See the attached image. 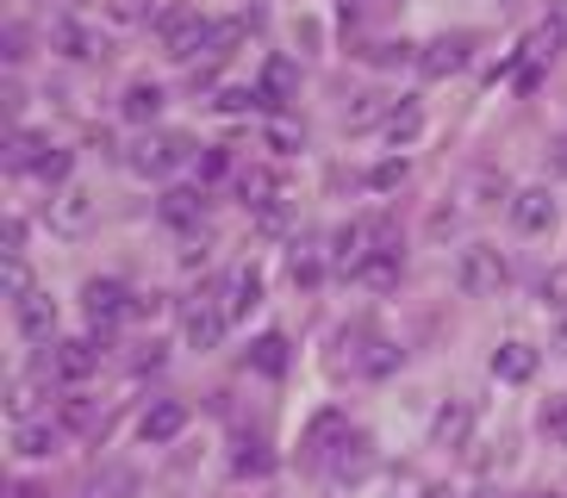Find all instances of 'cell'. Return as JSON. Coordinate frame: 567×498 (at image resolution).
<instances>
[{
    "label": "cell",
    "mask_w": 567,
    "mask_h": 498,
    "mask_svg": "<svg viewBox=\"0 0 567 498\" xmlns=\"http://www.w3.org/2000/svg\"><path fill=\"white\" fill-rule=\"evenodd\" d=\"M555 349L567 355V312H561V331H555Z\"/></svg>",
    "instance_id": "7dc6e473"
},
{
    "label": "cell",
    "mask_w": 567,
    "mask_h": 498,
    "mask_svg": "<svg viewBox=\"0 0 567 498\" xmlns=\"http://www.w3.org/2000/svg\"><path fill=\"white\" fill-rule=\"evenodd\" d=\"M293 87H300V63L293 56H268V69H262V106H287L293 100Z\"/></svg>",
    "instance_id": "7c38bea8"
},
{
    "label": "cell",
    "mask_w": 567,
    "mask_h": 498,
    "mask_svg": "<svg viewBox=\"0 0 567 498\" xmlns=\"http://www.w3.org/2000/svg\"><path fill=\"white\" fill-rule=\"evenodd\" d=\"M268 144H275V149H300V125L275 118V125H268Z\"/></svg>",
    "instance_id": "60d3db41"
},
{
    "label": "cell",
    "mask_w": 567,
    "mask_h": 498,
    "mask_svg": "<svg viewBox=\"0 0 567 498\" xmlns=\"http://www.w3.org/2000/svg\"><path fill=\"white\" fill-rule=\"evenodd\" d=\"M543 436H549L555 448H567V398H555V405H543Z\"/></svg>",
    "instance_id": "1f68e13d"
},
{
    "label": "cell",
    "mask_w": 567,
    "mask_h": 498,
    "mask_svg": "<svg viewBox=\"0 0 567 498\" xmlns=\"http://www.w3.org/2000/svg\"><path fill=\"white\" fill-rule=\"evenodd\" d=\"M530 374H536V349L530 343H499V349H493V381L524 386Z\"/></svg>",
    "instance_id": "5bb4252c"
},
{
    "label": "cell",
    "mask_w": 567,
    "mask_h": 498,
    "mask_svg": "<svg viewBox=\"0 0 567 498\" xmlns=\"http://www.w3.org/2000/svg\"><path fill=\"white\" fill-rule=\"evenodd\" d=\"M38 175H44V181H69V149H44V163H38Z\"/></svg>",
    "instance_id": "74e56055"
},
{
    "label": "cell",
    "mask_w": 567,
    "mask_h": 498,
    "mask_svg": "<svg viewBox=\"0 0 567 498\" xmlns=\"http://www.w3.org/2000/svg\"><path fill=\"white\" fill-rule=\"evenodd\" d=\"M318 274H324V262H318L312 249H293V281H300V287H318Z\"/></svg>",
    "instance_id": "836d02e7"
},
{
    "label": "cell",
    "mask_w": 567,
    "mask_h": 498,
    "mask_svg": "<svg viewBox=\"0 0 567 498\" xmlns=\"http://www.w3.org/2000/svg\"><path fill=\"white\" fill-rule=\"evenodd\" d=\"M536 293H543V305H549V312H567V268L555 262L549 274H543V287H536Z\"/></svg>",
    "instance_id": "f546056e"
},
{
    "label": "cell",
    "mask_w": 567,
    "mask_h": 498,
    "mask_svg": "<svg viewBox=\"0 0 567 498\" xmlns=\"http://www.w3.org/2000/svg\"><path fill=\"white\" fill-rule=\"evenodd\" d=\"M431 436H436V443H443V448H462V443H467V405H462V398H450V405L436 412Z\"/></svg>",
    "instance_id": "d4e9b609"
},
{
    "label": "cell",
    "mask_w": 567,
    "mask_h": 498,
    "mask_svg": "<svg viewBox=\"0 0 567 498\" xmlns=\"http://www.w3.org/2000/svg\"><path fill=\"white\" fill-rule=\"evenodd\" d=\"M7 293L25 299L32 293V274H25V256H7Z\"/></svg>",
    "instance_id": "d590c367"
},
{
    "label": "cell",
    "mask_w": 567,
    "mask_h": 498,
    "mask_svg": "<svg viewBox=\"0 0 567 498\" xmlns=\"http://www.w3.org/2000/svg\"><path fill=\"white\" fill-rule=\"evenodd\" d=\"M187 430V405L182 398H156L151 412L137 417V436H144V443L151 448H163V443H175V436Z\"/></svg>",
    "instance_id": "52a82bcc"
},
{
    "label": "cell",
    "mask_w": 567,
    "mask_h": 498,
    "mask_svg": "<svg viewBox=\"0 0 567 498\" xmlns=\"http://www.w3.org/2000/svg\"><path fill=\"white\" fill-rule=\"evenodd\" d=\"M467 50H474V38H467V32L431 38V44L417 50V75H424V82H443V75H455V69L467 63Z\"/></svg>",
    "instance_id": "5b68a950"
},
{
    "label": "cell",
    "mask_w": 567,
    "mask_h": 498,
    "mask_svg": "<svg viewBox=\"0 0 567 498\" xmlns=\"http://www.w3.org/2000/svg\"><path fill=\"white\" fill-rule=\"evenodd\" d=\"M206 38H213V25H206L200 7H187V0H175V7L156 13V44H163L175 63H187L194 50H206Z\"/></svg>",
    "instance_id": "6da1fadb"
},
{
    "label": "cell",
    "mask_w": 567,
    "mask_h": 498,
    "mask_svg": "<svg viewBox=\"0 0 567 498\" xmlns=\"http://www.w3.org/2000/svg\"><path fill=\"white\" fill-rule=\"evenodd\" d=\"M156 212H163V225L187 231V225H200V218H206V194H200V187H168V194L156 199Z\"/></svg>",
    "instance_id": "8fae6325"
},
{
    "label": "cell",
    "mask_w": 567,
    "mask_h": 498,
    "mask_svg": "<svg viewBox=\"0 0 567 498\" xmlns=\"http://www.w3.org/2000/svg\"><path fill=\"white\" fill-rule=\"evenodd\" d=\"M400 181H405V156H393V163H381L374 175H368V187H381V194L386 187H400Z\"/></svg>",
    "instance_id": "ab89813d"
},
{
    "label": "cell",
    "mask_w": 567,
    "mask_h": 498,
    "mask_svg": "<svg viewBox=\"0 0 567 498\" xmlns=\"http://www.w3.org/2000/svg\"><path fill=\"white\" fill-rule=\"evenodd\" d=\"M474 498H505V492H499V486H481V492H474Z\"/></svg>",
    "instance_id": "681fc988"
},
{
    "label": "cell",
    "mask_w": 567,
    "mask_h": 498,
    "mask_svg": "<svg viewBox=\"0 0 567 498\" xmlns=\"http://www.w3.org/2000/svg\"><path fill=\"white\" fill-rule=\"evenodd\" d=\"M331 474L337 480H368L374 474V443L368 436H337V455H331Z\"/></svg>",
    "instance_id": "30bf717a"
},
{
    "label": "cell",
    "mask_w": 567,
    "mask_h": 498,
    "mask_svg": "<svg viewBox=\"0 0 567 498\" xmlns=\"http://www.w3.org/2000/svg\"><path fill=\"white\" fill-rule=\"evenodd\" d=\"M200 175H206V181H218V175H231V156H225V149H206Z\"/></svg>",
    "instance_id": "b9f144b4"
},
{
    "label": "cell",
    "mask_w": 567,
    "mask_h": 498,
    "mask_svg": "<svg viewBox=\"0 0 567 498\" xmlns=\"http://www.w3.org/2000/svg\"><path fill=\"white\" fill-rule=\"evenodd\" d=\"M237 194H244V206H256V212H262V206H275V199H287L281 181H275L268 168H237Z\"/></svg>",
    "instance_id": "44dd1931"
},
{
    "label": "cell",
    "mask_w": 567,
    "mask_h": 498,
    "mask_svg": "<svg viewBox=\"0 0 567 498\" xmlns=\"http://www.w3.org/2000/svg\"><path fill=\"white\" fill-rule=\"evenodd\" d=\"M7 412H13V424H32V412H38V381H13V393H7Z\"/></svg>",
    "instance_id": "f1b7e54d"
},
{
    "label": "cell",
    "mask_w": 567,
    "mask_h": 498,
    "mask_svg": "<svg viewBox=\"0 0 567 498\" xmlns=\"http://www.w3.org/2000/svg\"><path fill=\"white\" fill-rule=\"evenodd\" d=\"M19 331L32 336V343H51V331H56L51 293H25V299H19Z\"/></svg>",
    "instance_id": "9a60e30c"
},
{
    "label": "cell",
    "mask_w": 567,
    "mask_h": 498,
    "mask_svg": "<svg viewBox=\"0 0 567 498\" xmlns=\"http://www.w3.org/2000/svg\"><path fill=\"white\" fill-rule=\"evenodd\" d=\"M51 38L63 44V56H75V63H94V56H106V38H101V32H87V25H69V19L56 25Z\"/></svg>",
    "instance_id": "d6986e66"
},
{
    "label": "cell",
    "mask_w": 567,
    "mask_h": 498,
    "mask_svg": "<svg viewBox=\"0 0 567 498\" xmlns=\"http://www.w3.org/2000/svg\"><path fill=\"white\" fill-rule=\"evenodd\" d=\"M386 113H393V106H386V94H362L350 106V132H368V125H386Z\"/></svg>",
    "instance_id": "4316f807"
},
{
    "label": "cell",
    "mask_w": 567,
    "mask_h": 498,
    "mask_svg": "<svg viewBox=\"0 0 567 498\" xmlns=\"http://www.w3.org/2000/svg\"><path fill=\"white\" fill-rule=\"evenodd\" d=\"M256 32V19H225V25H213V38H206V63H225V56H237V44Z\"/></svg>",
    "instance_id": "603a6c76"
},
{
    "label": "cell",
    "mask_w": 567,
    "mask_h": 498,
    "mask_svg": "<svg viewBox=\"0 0 567 498\" xmlns=\"http://www.w3.org/2000/svg\"><path fill=\"white\" fill-rule=\"evenodd\" d=\"M417 132H424V113H417L412 100H400V106L386 113V137H393V144H412Z\"/></svg>",
    "instance_id": "484cf974"
},
{
    "label": "cell",
    "mask_w": 567,
    "mask_h": 498,
    "mask_svg": "<svg viewBox=\"0 0 567 498\" xmlns=\"http://www.w3.org/2000/svg\"><path fill=\"white\" fill-rule=\"evenodd\" d=\"M132 474H106V480H94V486H87V498H125V492H132Z\"/></svg>",
    "instance_id": "e575fe53"
},
{
    "label": "cell",
    "mask_w": 567,
    "mask_h": 498,
    "mask_svg": "<svg viewBox=\"0 0 567 498\" xmlns=\"http://www.w3.org/2000/svg\"><path fill=\"white\" fill-rule=\"evenodd\" d=\"M51 367L63 381H87V374L101 367V336H69V343H56Z\"/></svg>",
    "instance_id": "9c48e42d"
},
{
    "label": "cell",
    "mask_w": 567,
    "mask_h": 498,
    "mask_svg": "<svg viewBox=\"0 0 567 498\" xmlns=\"http://www.w3.org/2000/svg\"><path fill=\"white\" fill-rule=\"evenodd\" d=\"M187 156H194V144H187L182 132H168V137H137L125 163H132V175H168V168L187 163Z\"/></svg>",
    "instance_id": "3957f363"
},
{
    "label": "cell",
    "mask_w": 567,
    "mask_h": 498,
    "mask_svg": "<svg viewBox=\"0 0 567 498\" xmlns=\"http://www.w3.org/2000/svg\"><path fill=\"white\" fill-rule=\"evenodd\" d=\"M106 19L113 25H156V7L151 0H106Z\"/></svg>",
    "instance_id": "83f0119b"
},
{
    "label": "cell",
    "mask_w": 567,
    "mask_h": 498,
    "mask_svg": "<svg viewBox=\"0 0 567 498\" xmlns=\"http://www.w3.org/2000/svg\"><path fill=\"white\" fill-rule=\"evenodd\" d=\"M237 474H244V480H250V474H268V467H275V461H268V455H262V448H256V443H244V455H237Z\"/></svg>",
    "instance_id": "f35d334b"
},
{
    "label": "cell",
    "mask_w": 567,
    "mask_h": 498,
    "mask_svg": "<svg viewBox=\"0 0 567 498\" xmlns=\"http://www.w3.org/2000/svg\"><path fill=\"white\" fill-rule=\"evenodd\" d=\"M530 498H561V492H530Z\"/></svg>",
    "instance_id": "f907efd6"
},
{
    "label": "cell",
    "mask_w": 567,
    "mask_h": 498,
    "mask_svg": "<svg viewBox=\"0 0 567 498\" xmlns=\"http://www.w3.org/2000/svg\"><path fill=\"white\" fill-rule=\"evenodd\" d=\"M87 218H94V194H87V187H63L56 206H51V225L56 231H82Z\"/></svg>",
    "instance_id": "2e32d148"
},
{
    "label": "cell",
    "mask_w": 567,
    "mask_h": 498,
    "mask_svg": "<svg viewBox=\"0 0 567 498\" xmlns=\"http://www.w3.org/2000/svg\"><path fill=\"white\" fill-rule=\"evenodd\" d=\"M13 448L32 455V461H44V455L63 448V430H56V424H13Z\"/></svg>",
    "instance_id": "ffe728a7"
},
{
    "label": "cell",
    "mask_w": 567,
    "mask_h": 498,
    "mask_svg": "<svg viewBox=\"0 0 567 498\" xmlns=\"http://www.w3.org/2000/svg\"><path fill=\"white\" fill-rule=\"evenodd\" d=\"M512 225L524 237L555 231V194H549V187H524V194H512Z\"/></svg>",
    "instance_id": "8992f818"
},
{
    "label": "cell",
    "mask_w": 567,
    "mask_h": 498,
    "mask_svg": "<svg viewBox=\"0 0 567 498\" xmlns=\"http://www.w3.org/2000/svg\"><path fill=\"white\" fill-rule=\"evenodd\" d=\"M118 113L132 118V125H151V118L163 113V87H156V82H132V87H125V100H118Z\"/></svg>",
    "instance_id": "7402d4cb"
},
{
    "label": "cell",
    "mask_w": 567,
    "mask_h": 498,
    "mask_svg": "<svg viewBox=\"0 0 567 498\" xmlns=\"http://www.w3.org/2000/svg\"><path fill=\"white\" fill-rule=\"evenodd\" d=\"M250 367H256V374H268V381L287 374V336H275V331L256 336V343H250Z\"/></svg>",
    "instance_id": "cb8c5ba5"
},
{
    "label": "cell",
    "mask_w": 567,
    "mask_h": 498,
    "mask_svg": "<svg viewBox=\"0 0 567 498\" xmlns=\"http://www.w3.org/2000/svg\"><path fill=\"white\" fill-rule=\"evenodd\" d=\"M19 56H25V32L13 25V32H7V63H19Z\"/></svg>",
    "instance_id": "ee69618b"
},
{
    "label": "cell",
    "mask_w": 567,
    "mask_h": 498,
    "mask_svg": "<svg viewBox=\"0 0 567 498\" xmlns=\"http://www.w3.org/2000/svg\"><path fill=\"white\" fill-rule=\"evenodd\" d=\"M337 13H343V19H355V13H362V0H337Z\"/></svg>",
    "instance_id": "bcb514c9"
},
{
    "label": "cell",
    "mask_w": 567,
    "mask_h": 498,
    "mask_svg": "<svg viewBox=\"0 0 567 498\" xmlns=\"http://www.w3.org/2000/svg\"><path fill=\"white\" fill-rule=\"evenodd\" d=\"M44 149H51V144H44L38 132H13V137H7V149H0V163H7V175H25V168L44 163Z\"/></svg>",
    "instance_id": "ac0fdd59"
},
{
    "label": "cell",
    "mask_w": 567,
    "mask_h": 498,
    "mask_svg": "<svg viewBox=\"0 0 567 498\" xmlns=\"http://www.w3.org/2000/svg\"><path fill=\"white\" fill-rule=\"evenodd\" d=\"M7 256H25V225L19 218H7Z\"/></svg>",
    "instance_id": "7bdbcfd3"
},
{
    "label": "cell",
    "mask_w": 567,
    "mask_h": 498,
    "mask_svg": "<svg viewBox=\"0 0 567 498\" xmlns=\"http://www.w3.org/2000/svg\"><path fill=\"white\" fill-rule=\"evenodd\" d=\"M132 287H118V281H87V293H82V305H87V318H94V336L106 343V331H113L118 318H132Z\"/></svg>",
    "instance_id": "277c9868"
},
{
    "label": "cell",
    "mask_w": 567,
    "mask_h": 498,
    "mask_svg": "<svg viewBox=\"0 0 567 498\" xmlns=\"http://www.w3.org/2000/svg\"><path fill=\"white\" fill-rule=\"evenodd\" d=\"M256 231H268V237L287 231V199H275V206H262V212H256Z\"/></svg>",
    "instance_id": "8d00e7d4"
},
{
    "label": "cell",
    "mask_w": 567,
    "mask_h": 498,
    "mask_svg": "<svg viewBox=\"0 0 567 498\" xmlns=\"http://www.w3.org/2000/svg\"><path fill=\"white\" fill-rule=\"evenodd\" d=\"M225 324H231V318H225V305H213V299H194V305L182 312V331H187V343H194V349H218Z\"/></svg>",
    "instance_id": "ba28073f"
},
{
    "label": "cell",
    "mask_w": 567,
    "mask_h": 498,
    "mask_svg": "<svg viewBox=\"0 0 567 498\" xmlns=\"http://www.w3.org/2000/svg\"><path fill=\"white\" fill-rule=\"evenodd\" d=\"M505 281H512V268H505L499 249H486V243L462 249V262H455V287H462L467 299H493Z\"/></svg>",
    "instance_id": "7a4b0ae2"
},
{
    "label": "cell",
    "mask_w": 567,
    "mask_h": 498,
    "mask_svg": "<svg viewBox=\"0 0 567 498\" xmlns=\"http://www.w3.org/2000/svg\"><path fill=\"white\" fill-rule=\"evenodd\" d=\"M218 305H225V318L256 312V305H262V274H256V268H237L231 281H225V299H218Z\"/></svg>",
    "instance_id": "4fadbf2b"
},
{
    "label": "cell",
    "mask_w": 567,
    "mask_h": 498,
    "mask_svg": "<svg viewBox=\"0 0 567 498\" xmlns=\"http://www.w3.org/2000/svg\"><path fill=\"white\" fill-rule=\"evenodd\" d=\"M400 249H374V256H368L362 268H355L350 281H362V287H374V293H386V287H400Z\"/></svg>",
    "instance_id": "e0dca14e"
},
{
    "label": "cell",
    "mask_w": 567,
    "mask_h": 498,
    "mask_svg": "<svg viewBox=\"0 0 567 498\" xmlns=\"http://www.w3.org/2000/svg\"><path fill=\"white\" fill-rule=\"evenodd\" d=\"M13 498H44V486H32V480H19V486H13Z\"/></svg>",
    "instance_id": "f6af8a7d"
},
{
    "label": "cell",
    "mask_w": 567,
    "mask_h": 498,
    "mask_svg": "<svg viewBox=\"0 0 567 498\" xmlns=\"http://www.w3.org/2000/svg\"><path fill=\"white\" fill-rule=\"evenodd\" d=\"M393 367H400V349H393V343H368L362 374H374V381H381V374H393Z\"/></svg>",
    "instance_id": "4dcf8cb0"
},
{
    "label": "cell",
    "mask_w": 567,
    "mask_h": 498,
    "mask_svg": "<svg viewBox=\"0 0 567 498\" xmlns=\"http://www.w3.org/2000/svg\"><path fill=\"white\" fill-rule=\"evenodd\" d=\"M424 498H455L450 486H424Z\"/></svg>",
    "instance_id": "c3c4849f"
},
{
    "label": "cell",
    "mask_w": 567,
    "mask_h": 498,
    "mask_svg": "<svg viewBox=\"0 0 567 498\" xmlns=\"http://www.w3.org/2000/svg\"><path fill=\"white\" fill-rule=\"evenodd\" d=\"M331 436H350V430H343V417H337V412H318V417H312V436H306V448H324Z\"/></svg>",
    "instance_id": "d6a6232c"
}]
</instances>
